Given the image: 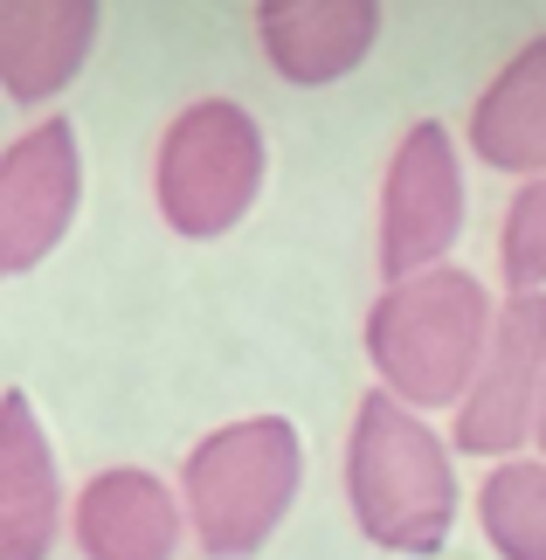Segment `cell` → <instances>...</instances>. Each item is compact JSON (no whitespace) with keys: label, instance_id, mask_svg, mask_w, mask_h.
Instances as JSON below:
<instances>
[{"label":"cell","instance_id":"obj_1","mask_svg":"<svg viewBox=\"0 0 546 560\" xmlns=\"http://www.w3.org/2000/svg\"><path fill=\"white\" fill-rule=\"evenodd\" d=\"M456 457L450 443L395 401L387 387L360 395L346 429V512L381 553H435L456 526Z\"/></svg>","mask_w":546,"mask_h":560},{"label":"cell","instance_id":"obj_2","mask_svg":"<svg viewBox=\"0 0 546 560\" xmlns=\"http://www.w3.org/2000/svg\"><path fill=\"white\" fill-rule=\"evenodd\" d=\"M498 305L471 270H429L408 284H381V298L367 305V368L374 387H387L395 401H408L415 416L429 408H464L477 368H485Z\"/></svg>","mask_w":546,"mask_h":560},{"label":"cell","instance_id":"obj_3","mask_svg":"<svg viewBox=\"0 0 546 560\" xmlns=\"http://www.w3.org/2000/svg\"><path fill=\"white\" fill-rule=\"evenodd\" d=\"M304 485V436L283 416H243L208 429L181 464L194 547L208 560H249L277 540Z\"/></svg>","mask_w":546,"mask_h":560},{"label":"cell","instance_id":"obj_4","mask_svg":"<svg viewBox=\"0 0 546 560\" xmlns=\"http://www.w3.org/2000/svg\"><path fill=\"white\" fill-rule=\"evenodd\" d=\"M264 125L235 97H194L152 145V208L181 243L229 235L264 194Z\"/></svg>","mask_w":546,"mask_h":560},{"label":"cell","instance_id":"obj_5","mask_svg":"<svg viewBox=\"0 0 546 560\" xmlns=\"http://www.w3.org/2000/svg\"><path fill=\"white\" fill-rule=\"evenodd\" d=\"M456 235H464V153H456L450 125L415 118L381 174V222H374L381 284L443 270Z\"/></svg>","mask_w":546,"mask_h":560},{"label":"cell","instance_id":"obj_6","mask_svg":"<svg viewBox=\"0 0 546 560\" xmlns=\"http://www.w3.org/2000/svg\"><path fill=\"white\" fill-rule=\"evenodd\" d=\"M539 387H546V291H506L464 408L450 422L456 457H491L506 464L533 443L539 422Z\"/></svg>","mask_w":546,"mask_h":560},{"label":"cell","instance_id":"obj_7","mask_svg":"<svg viewBox=\"0 0 546 560\" xmlns=\"http://www.w3.org/2000/svg\"><path fill=\"white\" fill-rule=\"evenodd\" d=\"M83 208V145L70 118H35L0 153V270L28 277L62 249Z\"/></svg>","mask_w":546,"mask_h":560},{"label":"cell","instance_id":"obj_8","mask_svg":"<svg viewBox=\"0 0 546 560\" xmlns=\"http://www.w3.org/2000/svg\"><path fill=\"white\" fill-rule=\"evenodd\" d=\"M187 533V499L146 464L97 470L70 499V540L83 560H173Z\"/></svg>","mask_w":546,"mask_h":560},{"label":"cell","instance_id":"obj_9","mask_svg":"<svg viewBox=\"0 0 546 560\" xmlns=\"http://www.w3.org/2000/svg\"><path fill=\"white\" fill-rule=\"evenodd\" d=\"M256 42L283 83L325 91L374 56L381 0H256Z\"/></svg>","mask_w":546,"mask_h":560},{"label":"cell","instance_id":"obj_10","mask_svg":"<svg viewBox=\"0 0 546 560\" xmlns=\"http://www.w3.org/2000/svg\"><path fill=\"white\" fill-rule=\"evenodd\" d=\"M62 540V470L28 387L0 395V560H49Z\"/></svg>","mask_w":546,"mask_h":560},{"label":"cell","instance_id":"obj_11","mask_svg":"<svg viewBox=\"0 0 546 560\" xmlns=\"http://www.w3.org/2000/svg\"><path fill=\"white\" fill-rule=\"evenodd\" d=\"M97 49V0H0V91L49 104Z\"/></svg>","mask_w":546,"mask_h":560},{"label":"cell","instance_id":"obj_12","mask_svg":"<svg viewBox=\"0 0 546 560\" xmlns=\"http://www.w3.org/2000/svg\"><path fill=\"white\" fill-rule=\"evenodd\" d=\"M464 139L491 174H512V180L546 174V35L512 49L506 70L477 91Z\"/></svg>","mask_w":546,"mask_h":560},{"label":"cell","instance_id":"obj_13","mask_svg":"<svg viewBox=\"0 0 546 560\" xmlns=\"http://www.w3.org/2000/svg\"><path fill=\"white\" fill-rule=\"evenodd\" d=\"M477 526L498 560H546V457H506L477 485Z\"/></svg>","mask_w":546,"mask_h":560},{"label":"cell","instance_id":"obj_14","mask_svg":"<svg viewBox=\"0 0 546 560\" xmlns=\"http://www.w3.org/2000/svg\"><path fill=\"white\" fill-rule=\"evenodd\" d=\"M498 270H506V291H546V174L519 180L498 222Z\"/></svg>","mask_w":546,"mask_h":560},{"label":"cell","instance_id":"obj_15","mask_svg":"<svg viewBox=\"0 0 546 560\" xmlns=\"http://www.w3.org/2000/svg\"><path fill=\"white\" fill-rule=\"evenodd\" d=\"M533 443H539V457H546V387H539V422H533Z\"/></svg>","mask_w":546,"mask_h":560}]
</instances>
